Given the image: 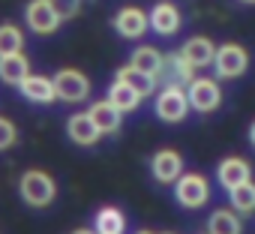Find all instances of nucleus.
<instances>
[{
  "label": "nucleus",
  "instance_id": "obj_1",
  "mask_svg": "<svg viewBox=\"0 0 255 234\" xmlns=\"http://www.w3.org/2000/svg\"><path fill=\"white\" fill-rule=\"evenodd\" d=\"M18 192H21V198H24L30 207H45V204L54 201L57 186H54V177H51V174L33 168V171H24V174H21Z\"/></svg>",
  "mask_w": 255,
  "mask_h": 234
},
{
  "label": "nucleus",
  "instance_id": "obj_2",
  "mask_svg": "<svg viewBox=\"0 0 255 234\" xmlns=\"http://www.w3.org/2000/svg\"><path fill=\"white\" fill-rule=\"evenodd\" d=\"M213 69H216L219 78H237V75H243V72L249 69V54H246V48L237 45V42L219 45L216 54H213Z\"/></svg>",
  "mask_w": 255,
  "mask_h": 234
},
{
  "label": "nucleus",
  "instance_id": "obj_3",
  "mask_svg": "<svg viewBox=\"0 0 255 234\" xmlns=\"http://www.w3.org/2000/svg\"><path fill=\"white\" fill-rule=\"evenodd\" d=\"M51 81H54L57 99H63V102H81L90 93V78L78 69H57L51 75Z\"/></svg>",
  "mask_w": 255,
  "mask_h": 234
},
{
  "label": "nucleus",
  "instance_id": "obj_4",
  "mask_svg": "<svg viewBox=\"0 0 255 234\" xmlns=\"http://www.w3.org/2000/svg\"><path fill=\"white\" fill-rule=\"evenodd\" d=\"M156 117L165 123H180L183 117L189 114V99L183 93V87H165L159 96H156V105H153Z\"/></svg>",
  "mask_w": 255,
  "mask_h": 234
},
{
  "label": "nucleus",
  "instance_id": "obj_5",
  "mask_svg": "<svg viewBox=\"0 0 255 234\" xmlns=\"http://www.w3.org/2000/svg\"><path fill=\"white\" fill-rule=\"evenodd\" d=\"M186 99H189V108H195V111H213V108H219V102H222V87L216 84V78H192L189 81V90H186Z\"/></svg>",
  "mask_w": 255,
  "mask_h": 234
},
{
  "label": "nucleus",
  "instance_id": "obj_6",
  "mask_svg": "<svg viewBox=\"0 0 255 234\" xmlns=\"http://www.w3.org/2000/svg\"><path fill=\"white\" fill-rule=\"evenodd\" d=\"M174 198H177V204L195 210L210 198V186H207V180L201 174H180L174 180Z\"/></svg>",
  "mask_w": 255,
  "mask_h": 234
},
{
  "label": "nucleus",
  "instance_id": "obj_7",
  "mask_svg": "<svg viewBox=\"0 0 255 234\" xmlns=\"http://www.w3.org/2000/svg\"><path fill=\"white\" fill-rule=\"evenodd\" d=\"M156 78H162L165 87H183L195 78V66L183 57V51H171V54H162V69Z\"/></svg>",
  "mask_w": 255,
  "mask_h": 234
},
{
  "label": "nucleus",
  "instance_id": "obj_8",
  "mask_svg": "<svg viewBox=\"0 0 255 234\" xmlns=\"http://www.w3.org/2000/svg\"><path fill=\"white\" fill-rule=\"evenodd\" d=\"M24 18H27V27L39 36H48L60 27V15L54 12V6L48 3V0H30L27 9H24Z\"/></svg>",
  "mask_w": 255,
  "mask_h": 234
},
{
  "label": "nucleus",
  "instance_id": "obj_9",
  "mask_svg": "<svg viewBox=\"0 0 255 234\" xmlns=\"http://www.w3.org/2000/svg\"><path fill=\"white\" fill-rule=\"evenodd\" d=\"M150 27V18L144 9L138 6H123L117 15H114V30L123 36V39H138L144 36V30Z\"/></svg>",
  "mask_w": 255,
  "mask_h": 234
},
{
  "label": "nucleus",
  "instance_id": "obj_10",
  "mask_svg": "<svg viewBox=\"0 0 255 234\" xmlns=\"http://www.w3.org/2000/svg\"><path fill=\"white\" fill-rule=\"evenodd\" d=\"M147 18H150V30H156L159 36H174L180 30V9L168 0H159L147 12Z\"/></svg>",
  "mask_w": 255,
  "mask_h": 234
},
{
  "label": "nucleus",
  "instance_id": "obj_11",
  "mask_svg": "<svg viewBox=\"0 0 255 234\" xmlns=\"http://www.w3.org/2000/svg\"><path fill=\"white\" fill-rule=\"evenodd\" d=\"M150 171L159 183H174L183 174V156L177 150H159L150 159Z\"/></svg>",
  "mask_w": 255,
  "mask_h": 234
},
{
  "label": "nucleus",
  "instance_id": "obj_12",
  "mask_svg": "<svg viewBox=\"0 0 255 234\" xmlns=\"http://www.w3.org/2000/svg\"><path fill=\"white\" fill-rule=\"evenodd\" d=\"M87 114H90V120L99 126V132H102V135L117 132V129H120V123H123V111H120L117 105H111L108 99L93 102V105L87 108Z\"/></svg>",
  "mask_w": 255,
  "mask_h": 234
},
{
  "label": "nucleus",
  "instance_id": "obj_13",
  "mask_svg": "<svg viewBox=\"0 0 255 234\" xmlns=\"http://www.w3.org/2000/svg\"><path fill=\"white\" fill-rule=\"evenodd\" d=\"M249 177H252L249 162H246V159H237V156L222 159V162H219V168H216V180L222 183V189H225V192H228V189H234V186H240V183H246Z\"/></svg>",
  "mask_w": 255,
  "mask_h": 234
},
{
  "label": "nucleus",
  "instance_id": "obj_14",
  "mask_svg": "<svg viewBox=\"0 0 255 234\" xmlns=\"http://www.w3.org/2000/svg\"><path fill=\"white\" fill-rule=\"evenodd\" d=\"M66 132H69V138H72L75 144H81V147H93V144L102 138L99 126L90 120V114H87V111H84V114H72V117H69Z\"/></svg>",
  "mask_w": 255,
  "mask_h": 234
},
{
  "label": "nucleus",
  "instance_id": "obj_15",
  "mask_svg": "<svg viewBox=\"0 0 255 234\" xmlns=\"http://www.w3.org/2000/svg\"><path fill=\"white\" fill-rule=\"evenodd\" d=\"M18 90H21L24 99H30V102H42V105H48V102L57 99L54 81H51L48 75H33V72H30V75L18 84Z\"/></svg>",
  "mask_w": 255,
  "mask_h": 234
},
{
  "label": "nucleus",
  "instance_id": "obj_16",
  "mask_svg": "<svg viewBox=\"0 0 255 234\" xmlns=\"http://www.w3.org/2000/svg\"><path fill=\"white\" fill-rule=\"evenodd\" d=\"M183 57L195 66V69H201V66H213V54H216V45L207 39V36H192L183 48Z\"/></svg>",
  "mask_w": 255,
  "mask_h": 234
},
{
  "label": "nucleus",
  "instance_id": "obj_17",
  "mask_svg": "<svg viewBox=\"0 0 255 234\" xmlns=\"http://www.w3.org/2000/svg\"><path fill=\"white\" fill-rule=\"evenodd\" d=\"M30 75V60L18 51V54H6V57H0V78H3L6 84H21L24 78Z\"/></svg>",
  "mask_w": 255,
  "mask_h": 234
},
{
  "label": "nucleus",
  "instance_id": "obj_18",
  "mask_svg": "<svg viewBox=\"0 0 255 234\" xmlns=\"http://www.w3.org/2000/svg\"><path fill=\"white\" fill-rule=\"evenodd\" d=\"M141 99H144V96H141L138 90H132L129 84H123V81H114V84H111V90H108V102H111V105H117L123 114H126V111H135Z\"/></svg>",
  "mask_w": 255,
  "mask_h": 234
},
{
  "label": "nucleus",
  "instance_id": "obj_19",
  "mask_svg": "<svg viewBox=\"0 0 255 234\" xmlns=\"http://www.w3.org/2000/svg\"><path fill=\"white\" fill-rule=\"evenodd\" d=\"M117 81L129 84V87L138 90L141 96H150L153 87H156V75H147V72H141V69H135V66H123V69L117 72Z\"/></svg>",
  "mask_w": 255,
  "mask_h": 234
},
{
  "label": "nucleus",
  "instance_id": "obj_20",
  "mask_svg": "<svg viewBox=\"0 0 255 234\" xmlns=\"http://www.w3.org/2000/svg\"><path fill=\"white\" fill-rule=\"evenodd\" d=\"M123 228H126V216L117 207H102L93 219L96 234H123Z\"/></svg>",
  "mask_w": 255,
  "mask_h": 234
},
{
  "label": "nucleus",
  "instance_id": "obj_21",
  "mask_svg": "<svg viewBox=\"0 0 255 234\" xmlns=\"http://www.w3.org/2000/svg\"><path fill=\"white\" fill-rule=\"evenodd\" d=\"M129 66H135V69H141V72H147V75H159V69H162V54H159L156 48H150V45H141V48L132 51Z\"/></svg>",
  "mask_w": 255,
  "mask_h": 234
},
{
  "label": "nucleus",
  "instance_id": "obj_22",
  "mask_svg": "<svg viewBox=\"0 0 255 234\" xmlns=\"http://www.w3.org/2000/svg\"><path fill=\"white\" fill-rule=\"evenodd\" d=\"M207 234H243V225L231 210H216L207 222Z\"/></svg>",
  "mask_w": 255,
  "mask_h": 234
},
{
  "label": "nucleus",
  "instance_id": "obj_23",
  "mask_svg": "<svg viewBox=\"0 0 255 234\" xmlns=\"http://www.w3.org/2000/svg\"><path fill=\"white\" fill-rule=\"evenodd\" d=\"M228 195H231V207L237 213H255V183L252 180L228 189Z\"/></svg>",
  "mask_w": 255,
  "mask_h": 234
},
{
  "label": "nucleus",
  "instance_id": "obj_24",
  "mask_svg": "<svg viewBox=\"0 0 255 234\" xmlns=\"http://www.w3.org/2000/svg\"><path fill=\"white\" fill-rule=\"evenodd\" d=\"M24 48V33L15 24H0V57L18 54Z\"/></svg>",
  "mask_w": 255,
  "mask_h": 234
},
{
  "label": "nucleus",
  "instance_id": "obj_25",
  "mask_svg": "<svg viewBox=\"0 0 255 234\" xmlns=\"http://www.w3.org/2000/svg\"><path fill=\"white\" fill-rule=\"evenodd\" d=\"M48 3L54 6V12L66 21V18H75L78 9H81V0H48Z\"/></svg>",
  "mask_w": 255,
  "mask_h": 234
},
{
  "label": "nucleus",
  "instance_id": "obj_26",
  "mask_svg": "<svg viewBox=\"0 0 255 234\" xmlns=\"http://www.w3.org/2000/svg\"><path fill=\"white\" fill-rule=\"evenodd\" d=\"M15 138H18L15 123H12V120H6V117H0V150L12 147V144H15Z\"/></svg>",
  "mask_w": 255,
  "mask_h": 234
},
{
  "label": "nucleus",
  "instance_id": "obj_27",
  "mask_svg": "<svg viewBox=\"0 0 255 234\" xmlns=\"http://www.w3.org/2000/svg\"><path fill=\"white\" fill-rule=\"evenodd\" d=\"M249 141H252V147H255V120H252V126H249Z\"/></svg>",
  "mask_w": 255,
  "mask_h": 234
},
{
  "label": "nucleus",
  "instance_id": "obj_28",
  "mask_svg": "<svg viewBox=\"0 0 255 234\" xmlns=\"http://www.w3.org/2000/svg\"><path fill=\"white\" fill-rule=\"evenodd\" d=\"M72 234H96V231H90V228H78V231H72Z\"/></svg>",
  "mask_w": 255,
  "mask_h": 234
},
{
  "label": "nucleus",
  "instance_id": "obj_29",
  "mask_svg": "<svg viewBox=\"0 0 255 234\" xmlns=\"http://www.w3.org/2000/svg\"><path fill=\"white\" fill-rule=\"evenodd\" d=\"M243 3H255V0H243Z\"/></svg>",
  "mask_w": 255,
  "mask_h": 234
},
{
  "label": "nucleus",
  "instance_id": "obj_30",
  "mask_svg": "<svg viewBox=\"0 0 255 234\" xmlns=\"http://www.w3.org/2000/svg\"><path fill=\"white\" fill-rule=\"evenodd\" d=\"M138 234H150V231H138Z\"/></svg>",
  "mask_w": 255,
  "mask_h": 234
}]
</instances>
